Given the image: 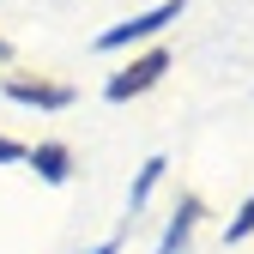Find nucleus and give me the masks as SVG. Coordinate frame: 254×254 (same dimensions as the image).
<instances>
[{
	"label": "nucleus",
	"instance_id": "20e7f679",
	"mask_svg": "<svg viewBox=\"0 0 254 254\" xmlns=\"http://www.w3.org/2000/svg\"><path fill=\"white\" fill-rule=\"evenodd\" d=\"M30 164L43 170V182H67L73 157H67V145H37V151H30Z\"/></svg>",
	"mask_w": 254,
	"mask_h": 254
},
{
	"label": "nucleus",
	"instance_id": "f03ea898",
	"mask_svg": "<svg viewBox=\"0 0 254 254\" xmlns=\"http://www.w3.org/2000/svg\"><path fill=\"white\" fill-rule=\"evenodd\" d=\"M164 73H170V55H164V49H151V55H139L127 73H115V79H109L103 97H109V103H127V97H139V91H151Z\"/></svg>",
	"mask_w": 254,
	"mask_h": 254
},
{
	"label": "nucleus",
	"instance_id": "423d86ee",
	"mask_svg": "<svg viewBox=\"0 0 254 254\" xmlns=\"http://www.w3.org/2000/svg\"><path fill=\"white\" fill-rule=\"evenodd\" d=\"M164 170H170V164H164V157H151V164L139 170V182H133V194H127V206H133V212L145 206V194H151V188H157V176H164Z\"/></svg>",
	"mask_w": 254,
	"mask_h": 254
},
{
	"label": "nucleus",
	"instance_id": "6e6552de",
	"mask_svg": "<svg viewBox=\"0 0 254 254\" xmlns=\"http://www.w3.org/2000/svg\"><path fill=\"white\" fill-rule=\"evenodd\" d=\"M24 157V145H12V139H0V164H18Z\"/></svg>",
	"mask_w": 254,
	"mask_h": 254
},
{
	"label": "nucleus",
	"instance_id": "f257e3e1",
	"mask_svg": "<svg viewBox=\"0 0 254 254\" xmlns=\"http://www.w3.org/2000/svg\"><path fill=\"white\" fill-rule=\"evenodd\" d=\"M182 18V0H157L151 12H133L127 24H109L103 37H97V49H127V43H139V37H157L164 24H176Z\"/></svg>",
	"mask_w": 254,
	"mask_h": 254
},
{
	"label": "nucleus",
	"instance_id": "39448f33",
	"mask_svg": "<svg viewBox=\"0 0 254 254\" xmlns=\"http://www.w3.org/2000/svg\"><path fill=\"white\" fill-rule=\"evenodd\" d=\"M194 218H200V200H188V206L176 212V224H170V236L157 242V254H176V248H182L188 236H194Z\"/></svg>",
	"mask_w": 254,
	"mask_h": 254
},
{
	"label": "nucleus",
	"instance_id": "0eeeda50",
	"mask_svg": "<svg viewBox=\"0 0 254 254\" xmlns=\"http://www.w3.org/2000/svg\"><path fill=\"white\" fill-rule=\"evenodd\" d=\"M224 236H230V242H242V236H254V194H248V206H242V212L230 218V230H224Z\"/></svg>",
	"mask_w": 254,
	"mask_h": 254
},
{
	"label": "nucleus",
	"instance_id": "7ed1b4c3",
	"mask_svg": "<svg viewBox=\"0 0 254 254\" xmlns=\"http://www.w3.org/2000/svg\"><path fill=\"white\" fill-rule=\"evenodd\" d=\"M6 97L37 103V109H67V103H73V91H67V85H43V79H12V85H6Z\"/></svg>",
	"mask_w": 254,
	"mask_h": 254
}]
</instances>
